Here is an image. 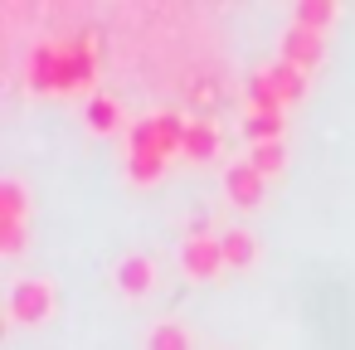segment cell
<instances>
[{"instance_id": "6da1fadb", "label": "cell", "mask_w": 355, "mask_h": 350, "mask_svg": "<svg viewBox=\"0 0 355 350\" xmlns=\"http://www.w3.org/2000/svg\"><path fill=\"white\" fill-rule=\"evenodd\" d=\"M98 73L93 40H40L25 59V78L40 93H78Z\"/></svg>"}, {"instance_id": "7a4b0ae2", "label": "cell", "mask_w": 355, "mask_h": 350, "mask_svg": "<svg viewBox=\"0 0 355 350\" xmlns=\"http://www.w3.org/2000/svg\"><path fill=\"white\" fill-rule=\"evenodd\" d=\"M6 316L15 326H35L54 316V282L49 277H15L6 287Z\"/></svg>"}, {"instance_id": "3957f363", "label": "cell", "mask_w": 355, "mask_h": 350, "mask_svg": "<svg viewBox=\"0 0 355 350\" xmlns=\"http://www.w3.org/2000/svg\"><path fill=\"white\" fill-rule=\"evenodd\" d=\"M224 268H229V263H224L219 234H185V243H180V272H185V277L209 282V277H219Z\"/></svg>"}, {"instance_id": "277c9868", "label": "cell", "mask_w": 355, "mask_h": 350, "mask_svg": "<svg viewBox=\"0 0 355 350\" xmlns=\"http://www.w3.org/2000/svg\"><path fill=\"white\" fill-rule=\"evenodd\" d=\"M321 54H326V40H321L316 30H306V25H287L282 40H277V59L297 64L302 73H311V69L321 64Z\"/></svg>"}, {"instance_id": "5b68a950", "label": "cell", "mask_w": 355, "mask_h": 350, "mask_svg": "<svg viewBox=\"0 0 355 350\" xmlns=\"http://www.w3.org/2000/svg\"><path fill=\"white\" fill-rule=\"evenodd\" d=\"M112 282H117L122 297H146V292L156 287V263H151L146 253H122V258L112 263Z\"/></svg>"}, {"instance_id": "8992f818", "label": "cell", "mask_w": 355, "mask_h": 350, "mask_svg": "<svg viewBox=\"0 0 355 350\" xmlns=\"http://www.w3.org/2000/svg\"><path fill=\"white\" fill-rule=\"evenodd\" d=\"M263 175L248 166V161H234V166H224V195L239 204V209H253V204H263Z\"/></svg>"}, {"instance_id": "52a82bcc", "label": "cell", "mask_w": 355, "mask_h": 350, "mask_svg": "<svg viewBox=\"0 0 355 350\" xmlns=\"http://www.w3.org/2000/svg\"><path fill=\"white\" fill-rule=\"evenodd\" d=\"M185 127H190V122H185L180 112H171V107L156 112V117H151V151L166 156V161L180 156V146H185Z\"/></svg>"}, {"instance_id": "ba28073f", "label": "cell", "mask_w": 355, "mask_h": 350, "mask_svg": "<svg viewBox=\"0 0 355 350\" xmlns=\"http://www.w3.org/2000/svg\"><path fill=\"white\" fill-rule=\"evenodd\" d=\"M180 156H185L190 166L214 161V156H219V127H214V122H205V117H195V122L185 127V146H180Z\"/></svg>"}, {"instance_id": "9c48e42d", "label": "cell", "mask_w": 355, "mask_h": 350, "mask_svg": "<svg viewBox=\"0 0 355 350\" xmlns=\"http://www.w3.org/2000/svg\"><path fill=\"white\" fill-rule=\"evenodd\" d=\"M219 248H224V263H229V268H253V263H258V238H253V229H243V224L219 229Z\"/></svg>"}, {"instance_id": "30bf717a", "label": "cell", "mask_w": 355, "mask_h": 350, "mask_svg": "<svg viewBox=\"0 0 355 350\" xmlns=\"http://www.w3.org/2000/svg\"><path fill=\"white\" fill-rule=\"evenodd\" d=\"M30 214V190L20 175H0V224H20Z\"/></svg>"}, {"instance_id": "8fae6325", "label": "cell", "mask_w": 355, "mask_h": 350, "mask_svg": "<svg viewBox=\"0 0 355 350\" xmlns=\"http://www.w3.org/2000/svg\"><path fill=\"white\" fill-rule=\"evenodd\" d=\"M263 69H268V78H272V88H277V98H282V103H297V98L306 93V73H302L297 64L272 59V64H263Z\"/></svg>"}, {"instance_id": "7c38bea8", "label": "cell", "mask_w": 355, "mask_h": 350, "mask_svg": "<svg viewBox=\"0 0 355 350\" xmlns=\"http://www.w3.org/2000/svg\"><path fill=\"white\" fill-rule=\"evenodd\" d=\"M83 117H88V127H93V132H103V137L122 127V107H117V98H112V93H93V98H88V107H83Z\"/></svg>"}, {"instance_id": "4fadbf2b", "label": "cell", "mask_w": 355, "mask_h": 350, "mask_svg": "<svg viewBox=\"0 0 355 350\" xmlns=\"http://www.w3.org/2000/svg\"><path fill=\"white\" fill-rule=\"evenodd\" d=\"M146 350H195V335L180 326V321H156L151 331H146Z\"/></svg>"}, {"instance_id": "5bb4252c", "label": "cell", "mask_w": 355, "mask_h": 350, "mask_svg": "<svg viewBox=\"0 0 355 350\" xmlns=\"http://www.w3.org/2000/svg\"><path fill=\"white\" fill-rule=\"evenodd\" d=\"M287 103L277 98V88H272V78H268V69H258L253 78H248V112H282Z\"/></svg>"}, {"instance_id": "9a60e30c", "label": "cell", "mask_w": 355, "mask_h": 350, "mask_svg": "<svg viewBox=\"0 0 355 350\" xmlns=\"http://www.w3.org/2000/svg\"><path fill=\"white\" fill-rule=\"evenodd\" d=\"M336 20V0H297V10H292V25H306V30H326Z\"/></svg>"}, {"instance_id": "2e32d148", "label": "cell", "mask_w": 355, "mask_h": 350, "mask_svg": "<svg viewBox=\"0 0 355 350\" xmlns=\"http://www.w3.org/2000/svg\"><path fill=\"white\" fill-rule=\"evenodd\" d=\"M248 166L268 180V175H282V166H287V146L282 141H258L253 151H248Z\"/></svg>"}, {"instance_id": "e0dca14e", "label": "cell", "mask_w": 355, "mask_h": 350, "mask_svg": "<svg viewBox=\"0 0 355 350\" xmlns=\"http://www.w3.org/2000/svg\"><path fill=\"white\" fill-rule=\"evenodd\" d=\"M282 112H248L243 117V132H248V141L258 146V141H282Z\"/></svg>"}, {"instance_id": "ac0fdd59", "label": "cell", "mask_w": 355, "mask_h": 350, "mask_svg": "<svg viewBox=\"0 0 355 350\" xmlns=\"http://www.w3.org/2000/svg\"><path fill=\"white\" fill-rule=\"evenodd\" d=\"M166 156H127V180L132 185H151V180H161L166 175Z\"/></svg>"}, {"instance_id": "d6986e66", "label": "cell", "mask_w": 355, "mask_h": 350, "mask_svg": "<svg viewBox=\"0 0 355 350\" xmlns=\"http://www.w3.org/2000/svg\"><path fill=\"white\" fill-rule=\"evenodd\" d=\"M20 248H25V219H20V224H0V253L15 258Z\"/></svg>"}]
</instances>
